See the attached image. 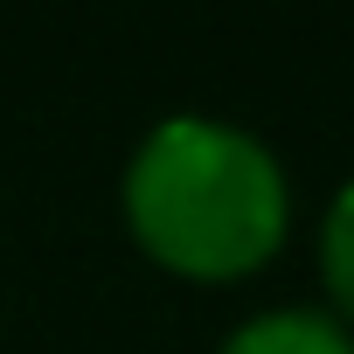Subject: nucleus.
Here are the masks:
<instances>
[{
  "label": "nucleus",
  "instance_id": "1",
  "mask_svg": "<svg viewBox=\"0 0 354 354\" xmlns=\"http://www.w3.org/2000/svg\"><path fill=\"white\" fill-rule=\"evenodd\" d=\"M118 209L153 264L174 278L230 285L278 257L292 230V181L250 125L174 111L132 146Z\"/></svg>",
  "mask_w": 354,
  "mask_h": 354
},
{
  "label": "nucleus",
  "instance_id": "2",
  "mask_svg": "<svg viewBox=\"0 0 354 354\" xmlns=\"http://www.w3.org/2000/svg\"><path fill=\"white\" fill-rule=\"evenodd\" d=\"M216 354H354V333L319 306H271L250 313Z\"/></svg>",
  "mask_w": 354,
  "mask_h": 354
},
{
  "label": "nucleus",
  "instance_id": "3",
  "mask_svg": "<svg viewBox=\"0 0 354 354\" xmlns=\"http://www.w3.org/2000/svg\"><path fill=\"white\" fill-rule=\"evenodd\" d=\"M319 285L333 299V319L354 333V181H340L319 216Z\"/></svg>",
  "mask_w": 354,
  "mask_h": 354
}]
</instances>
